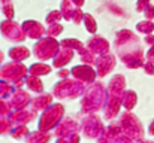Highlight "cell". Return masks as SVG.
Segmentation results:
<instances>
[{"label": "cell", "mask_w": 154, "mask_h": 143, "mask_svg": "<svg viewBox=\"0 0 154 143\" xmlns=\"http://www.w3.org/2000/svg\"><path fill=\"white\" fill-rule=\"evenodd\" d=\"M47 140H48V137L45 136V137H41V136H33L30 140H29V143H47Z\"/></svg>", "instance_id": "obj_1"}, {"label": "cell", "mask_w": 154, "mask_h": 143, "mask_svg": "<svg viewBox=\"0 0 154 143\" xmlns=\"http://www.w3.org/2000/svg\"><path fill=\"white\" fill-rule=\"evenodd\" d=\"M57 143H66V142H61V140H58V142H57Z\"/></svg>", "instance_id": "obj_2"}]
</instances>
